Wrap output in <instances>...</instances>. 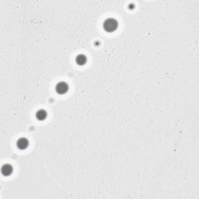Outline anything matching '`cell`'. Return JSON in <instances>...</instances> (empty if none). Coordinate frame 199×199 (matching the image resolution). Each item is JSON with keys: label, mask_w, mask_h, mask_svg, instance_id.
Instances as JSON below:
<instances>
[{"label": "cell", "mask_w": 199, "mask_h": 199, "mask_svg": "<svg viewBox=\"0 0 199 199\" xmlns=\"http://www.w3.org/2000/svg\"><path fill=\"white\" fill-rule=\"evenodd\" d=\"M87 62V59L85 55L80 54L78 55L75 58V62L79 65H84Z\"/></svg>", "instance_id": "8992f818"}, {"label": "cell", "mask_w": 199, "mask_h": 199, "mask_svg": "<svg viewBox=\"0 0 199 199\" xmlns=\"http://www.w3.org/2000/svg\"><path fill=\"white\" fill-rule=\"evenodd\" d=\"M118 26V21L114 18H108L104 20L103 23V28L105 31L108 33L114 32Z\"/></svg>", "instance_id": "6da1fadb"}, {"label": "cell", "mask_w": 199, "mask_h": 199, "mask_svg": "<svg viewBox=\"0 0 199 199\" xmlns=\"http://www.w3.org/2000/svg\"><path fill=\"white\" fill-rule=\"evenodd\" d=\"M69 90V85L65 82H59L55 86V91L59 94H65Z\"/></svg>", "instance_id": "7a4b0ae2"}, {"label": "cell", "mask_w": 199, "mask_h": 199, "mask_svg": "<svg viewBox=\"0 0 199 199\" xmlns=\"http://www.w3.org/2000/svg\"><path fill=\"white\" fill-rule=\"evenodd\" d=\"M35 116H36L37 119L39 120V121H44V120H45L46 118H47V113L45 110L40 109L37 111Z\"/></svg>", "instance_id": "5b68a950"}, {"label": "cell", "mask_w": 199, "mask_h": 199, "mask_svg": "<svg viewBox=\"0 0 199 199\" xmlns=\"http://www.w3.org/2000/svg\"><path fill=\"white\" fill-rule=\"evenodd\" d=\"M28 145H29V141L26 138H20L16 142V146L21 150L26 149L28 147Z\"/></svg>", "instance_id": "3957f363"}, {"label": "cell", "mask_w": 199, "mask_h": 199, "mask_svg": "<svg viewBox=\"0 0 199 199\" xmlns=\"http://www.w3.org/2000/svg\"><path fill=\"white\" fill-rule=\"evenodd\" d=\"M13 167L10 164H8V163L4 164L2 167V169H1V172H2V173L4 176H10L13 173Z\"/></svg>", "instance_id": "277c9868"}]
</instances>
